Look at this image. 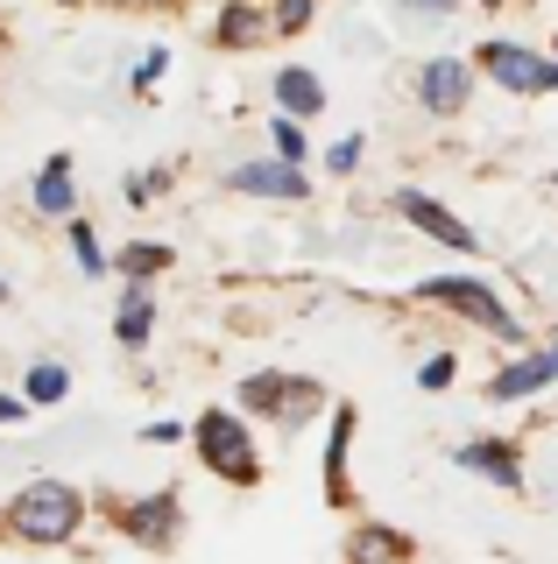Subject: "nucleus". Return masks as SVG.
Returning a JSON list of instances; mask_svg holds the SVG:
<instances>
[{
	"label": "nucleus",
	"instance_id": "obj_33",
	"mask_svg": "<svg viewBox=\"0 0 558 564\" xmlns=\"http://www.w3.org/2000/svg\"><path fill=\"white\" fill-rule=\"evenodd\" d=\"M551 191H558V170H551Z\"/></svg>",
	"mask_w": 558,
	"mask_h": 564
},
{
	"label": "nucleus",
	"instance_id": "obj_20",
	"mask_svg": "<svg viewBox=\"0 0 558 564\" xmlns=\"http://www.w3.org/2000/svg\"><path fill=\"white\" fill-rule=\"evenodd\" d=\"M22 395H29V410H57V402L72 395V367H64V360H29Z\"/></svg>",
	"mask_w": 558,
	"mask_h": 564
},
{
	"label": "nucleus",
	"instance_id": "obj_31",
	"mask_svg": "<svg viewBox=\"0 0 558 564\" xmlns=\"http://www.w3.org/2000/svg\"><path fill=\"white\" fill-rule=\"evenodd\" d=\"M0 304H8V275H0Z\"/></svg>",
	"mask_w": 558,
	"mask_h": 564
},
{
	"label": "nucleus",
	"instance_id": "obj_27",
	"mask_svg": "<svg viewBox=\"0 0 558 564\" xmlns=\"http://www.w3.org/2000/svg\"><path fill=\"white\" fill-rule=\"evenodd\" d=\"M135 437H142V445H191V423H184V416H155V423H142Z\"/></svg>",
	"mask_w": 558,
	"mask_h": 564
},
{
	"label": "nucleus",
	"instance_id": "obj_28",
	"mask_svg": "<svg viewBox=\"0 0 558 564\" xmlns=\"http://www.w3.org/2000/svg\"><path fill=\"white\" fill-rule=\"evenodd\" d=\"M163 70H170V50H142V64H135V93H155V78H163Z\"/></svg>",
	"mask_w": 558,
	"mask_h": 564
},
{
	"label": "nucleus",
	"instance_id": "obj_10",
	"mask_svg": "<svg viewBox=\"0 0 558 564\" xmlns=\"http://www.w3.org/2000/svg\"><path fill=\"white\" fill-rule=\"evenodd\" d=\"M219 184L234 198H269V205H304L311 198V170L283 163V155H248V163H226Z\"/></svg>",
	"mask_w": 558,
	"mask_h": 564
},
{
	"label": "nucleus",
	"instance_id": "obj_7",
	"mask_svg": "<svg viewBox=\"0 0 558 564\" xmlns=\"http://www.w3.org/2000/svg\"><path fill=\"white\" fill-rule=\"evenodd\" d=\"M354 437H361V410L354 402H333V416H325V452H319V494L333 516H354L361 494H354Z\"/></svg>",
	"mask_w": 558,
	"mask_h": 564
},
{
	"label": "nucleus",
	"instance_id": "obj_30",
	"mask_svg": "<svg viewBox=\"0 0 558 564\" xmlns=\"http://www.w3.org/2000/svg\"><path fill=\"white\" fill-rule=\"evenodd\" d=\"M545 57H551V93H558V35H551V50H545Z\"/></svg>",
	"mask_w": 558,
	"mask_h": 564
},
{
	"label": "nucleus",
	"instance_id": "obj_21",
	"mask_svg": "<svg viewBox=\"0 0 558 564\" xmlns=\"http://www.w3.org/2000/svg\"><path fill=\"white\" fill-rule=\"evenodd\" d=\"M269 155H283V163H298V170L319 163V155H311L304 120H290V113H269Z\"/></svg>",
	"mask_w": 558,
	"mask_h": 564
},
{
	"label": "nucleus",
	"instance_id": "obj_12",
	"mask_svg": "<svg viewBox=\"0 0 558 564\" xmlns=\"http://www.w3.org/2000/svg\"><path fill=\"white\" fill-rule=\"evenodd\" d=\"M340 564H417V536L382 516H354L340 543Z\"/></svg>",
	"mask_w": 558,
	"mask_h": 564
},
{
	"label": "nucleus",
	"instance_id": "obj_15",
	"mask_svg": "<svg viewBox=\"0 0 558 564\" xmlns=\"http://www.w3.org/2000/svg\"><path fill=\"white\" fill-rule=\"evenodd\" d=\"M72 149H57V155H43V170H36V184H29V205H36V219H78V176H72Z\"/></svg>",
	"mask_w": 558,
	"mask_h": 564
},
{
	"label": "nucleus",
	"instance_id": "obj_16",
	"mask_svg": "<svg viewBox=\"0 0 558 564\" xmlns=\"http://www.w3.org/2000/svg\"><path fill=\"white\" fill-rule=\"evenodd\" d=\"M269 93H276V113H290V120H319L325 106H333V93H325V78L311 64H276V78H269Z\"/></svg>",
	"mask_w": 558,
	"mask_h": 564
},
{
	"label": "nucleus",
	"instance_id": "obj_34",
	"mask_svg": "<svg viewBox=\"0 0 558 564\" xmlns=\"http://www.w3.org/2000/svg\"><path fill=\"white\" fill-rule=\"evenodd\" d=\"M523 8H537V0H523Z\"/></svg>",
	"mask_w": 558,
	"mask_h": 564
},
{
	"label": "nucleus",
	"instance_id": "obj_19",
	"mask_svg": "<svg viewBox=\"0 0 558 564\" xmlns=\"http://www.w3.org/2000/svg\"><path fill=\"white\" fill-rule=\"evenodd\" d=\"M64 247H72V261H78V275H85V282H99V275L114 269V254L99 247V226L85 219V212H78V219H64Z\"/></svg>",
	"mask_w": 558,
	"mask_h": 564
},
{
	"label": "nucleus",
	"instance_id": "obj_6",
	"mask_svg": "<svg viewBox=\"0 0 558 564\" xmlns=\"http://www.w3.org/2000/svg\"><path fill=\"white\" fill-rule=\"evenodd\" d=\"M466 57H474V70L487 85H502L509 99H545L551 93V57L530 50V43H516V35H487V43H474Z\"/></svg>",
	"mask_w": 558,
	"mask_h": 564
},
{
	"label": "nucleus",
	"instance_id": "obj_22",
	"mask_svg": "<svg viewBox=\"0 0 558 564\" xmlns=\"http://www.w3.org/2000/svg\"><path fill=\"white\" fill-rule=\"evenodd\" d=\"M466 0H389V14H396V29H439L452 22Z\"/></svg>",
	"mask_w": 558,
	"mask_h": 564
},
{
	"label": "nucleus",
	"instance_id": "obj_26",
	"mask_svg": "<svg viewBox=\"0 0 558 564\" xmlns=\"http://www.w3.org/2000/svg\"><path fill=\"white\" fill-rule=\"evenodd\" d=\"M361 155H368V141H361V134H340V141H333V149H325V155H319V163H325V170H333V176H354V170H361Z\"/></svg>",
	"mask_w": 558,
	"mask_h": 564
},
{
	"label": "nucleus",
	"instance_id": "obj_9",
	"mask_svg": "<svg viewBox=\"0 0 558 564\" xmlns=\"http://www.w3.org/2000/svg\"><path fill=\"white\" fill-rule=\"evenodd\" d=\"M474 85H481L474 57H452V50H439V57L417 64L410 93H417V106H425L431 120H460V113H466V99H474Z\"/></svg>",
	"mask_w": 558,
	"mask_h": 564
},
{
	"label": "nucleus",
	"instance_id": "obj_29",
	"mask_svg": "<svg viewBox=\"0 0 558 564\" xmlns=\"http://www.w3.org/2000/svg\"><path fill=\"white\" fill-rule=\"evenodd\" d=\"M14 423H29V395L22 388H14V395L0 388V431H14Z\"/></svg>",
	"mask_w": 558,
	"mask_h": 564
},
{
	"label": "nucleus",
	"instance_id": "obj_3",
	"mask_svg": "<svg viewBox=\"0 0 558 564\" xmlns=\"http://www.w3.org/2000/svg\"><path fill=\"white\" fill-rule=\"evenodd\" d=\"M410 304H425V311H446V317H460V325H481L487 339H502L509 352H530V325L502 304V290L487 275L474 269H460V275H425L410 290Z\"/></svg>",
	"mask_w": 558,
	"mask_h": 564
},
{
	"label": "nucleus",
	"instance_id": "obj_17",
	"mask_svg": "<svg viewBox=\"0 0 558 564\" xmlns=\"http://www.w3.org/2000/svg\"><path fill=\"white\" fill-rule=\"evenodd\" d=\"M155 290L149 282H120V304H114V346L120 352H149L155 346Z\"/></svg>",
	"mask_w": 558,
	"mask_h": 564
},
{
	"label": "nucleus",
	"instance_id": "obj_5",
	"mask_svg": "<svg viewBox=\"0 0 558 564\" xmlns=\"http://www.w3.org/2000/svg\"><path fill=\"white\" fill-rule=\"evenodd\" d=\"M99 522L114 529L120 543H135V551L149 557H170L184 543V494L178 487H149V494H93Z\"/></svg>",
	"mask_w": 558,
	"mask_h": 564
},
{
	"label": "nucleus",
	"instance_id": "obj_32",
	"mask_svg": "<svg viewBox=\"0 0 558 564\" xmlns=\"http://www.w3.org/2000/svg\"><path fill=\"white\" fill-rule=\"evenodd\" d=\"M57 8H85V0H57Z\"/></svg>",
	"mask_w": 558,
	"mask_h": 564
},
{
	"label": "nucleus",
	"instance_id": "obj_2",
	"mask_svg": "<svg viewBox=\"0 0 558 564\" xmlns=\"http://www.w3.org/2000/svg\"><path fill=\"white\" fill-rule=\"evenodd\" d=\"M234 410L248 423H269V431L298 437L304 423L333 416V388L319 375H298V367H255V375L234 381Z\"/></svg>",
	"mask_w": 558,
	"mask_h": 564
},
{
	"label": "nucleus",
	"instance_id": "obj_23",
	"mask_svg": "<svg viewBox=\"0 0 558 564\" xmlns=\"http://www.w3.org/2000/svg\"><path fill=\"white\" fill-rule=\"evenodd\" d=\"M170 184H178V163H149L142 176H120V198H128L135 212H142V205H155V198H163Z\"/></svg>",
	"mask_w": 558,
	"mask_h": 564
},
{
	"label": "nucleus",
	"instance_id": "obj_4",
	"mask_svg": "<svg viewBox=\"0 0 558 564\" xmlns=\"http://www.w3.org/2000/svg\"><path fill=\"white\" fill-rule=\"evenodd\" d=\"M191 452H198V466L213 473L219 487L234 494H255L269 480V466H261V445H255V423L234 410V402H205L198 416H191Z\"/></svg>",
	"mask_w": 558,
	"mask_h": 564
},
{
	"label": "nucleus",
	"instance_id": "obj_1",
	"mask_svg": "<svg viewBox=\"0 0 558 564\" xmlns=\"http://www.w3.org/2000/svg\"><path fill=\"white\" fill-rule=\"evenodd\" d=\"M93 516H99L93 494L50 473V480H29V487H14L8 501H0V536L22 543V551H64V543L85 536Z\"/></svg>",
	"mask_w": 558,
	"mask_h": 564
},
{
	"label": "nucleus",
	"instance_id": "obj_24",
	"mask_svg": "<svg viewBox=\"0 0 558 564\" xmlns=\"http://www.w3.org/2000/svg\"><path fill=\"white\" fill-rule=\"evenodd\" d=\"M311 22H319V0H269V29H276V43H298Z\"/></svg>",
	"mask_w": 558,
	"mask_h": 564
},
{
	"label": "nucleus",
	"instance_id": "obj_18",
	"mask_svg": "<svg viewBox=\"0 0 558 564\" xmlns=\"http://www.w3.org/2000/svg\"><path fill=\"white\" fill-rule=\"evenodd\" d=\"M170 269H178V247H170V240H120L114 247V275L120 282H155Z\"/></svg>",
	"mask_w": 558,
	"mask_h": 564
},
{
	"label": "nucleus",
	"instance_id": "obj_14",
	"mask_svg": "<svg viewBox=\"0 0 558 564\" xmlns=\"http://www.w3.org/2000/svg\"><path fill=\"white\" fill-rule=\"evenodd\" d=\"M213 43L226 50V57H248V50L276 43V29H269V0H219V14H213Z\"/></svg>",
	"mask_w": 558,
	"mask_h": 564
},
{
	"label": "nucleus",
	"instance_id": "obj_8",
	"mask_svg": "<svg viewBox=\"0 0 558 564\" xmlns=\"http://www.w3.org/2000/svg\"><path fill=\"white\" fill-rule=\"evenodd\" d=\"M389 212H396L404 226H417V234H425L431 247H452L460 261H481V234H474V226H466L446 198H431V191L404 184V191H389Z\"/></svg>",
	"mask_w": 558,
	"mask_h": 564
},
{
	"label": "nucleus",
	"instance_id": "obj_11",
	"mask_svg": "<svg viewBox=\"0 0 558 564\" xmlns=\"http://www.w3.org/2000/svg\"><path fill=\"white\" fill-rule=\"evenodd\" d=\"M551 381H558V332H551L545 346H530V352H509V360H502L495 375H487V388H481V395L509 410V402H530V395H545Z\"/></svg>",
	"mask_w": 558,
	"mask_h": 564
},
{
	"label": "nucleus",
	"instance_id": "obj_13",
	"mask_svg": "<svg viewBox=\"0 0 558 564\" xmlns=\"http://www.w3.org/2000/svg\"><path fill=\"white\" fill-rule=\"evenodd\" d=\"M452 466L502 487V494H523V445L516 437H466V445H452Z\"/></svg>",
	"mask_w": 558,
	"mask_h": 564
},
{
	"label": "nucleus",
	"instance_id": "obj_25",
	"mask_svg": "<svg viewBox=\"0 0 558 564\" xmlns=\"http://www.w3.org/2000/svg\"><path fill=\"white\" fill-rule=\"evenodd\" d=\"M452 381H460V352H425V360H417V388H425V395H439Z\"/></svg>",
	"mask_w": 558,
	"mask_h": 564
}]
</instances>
